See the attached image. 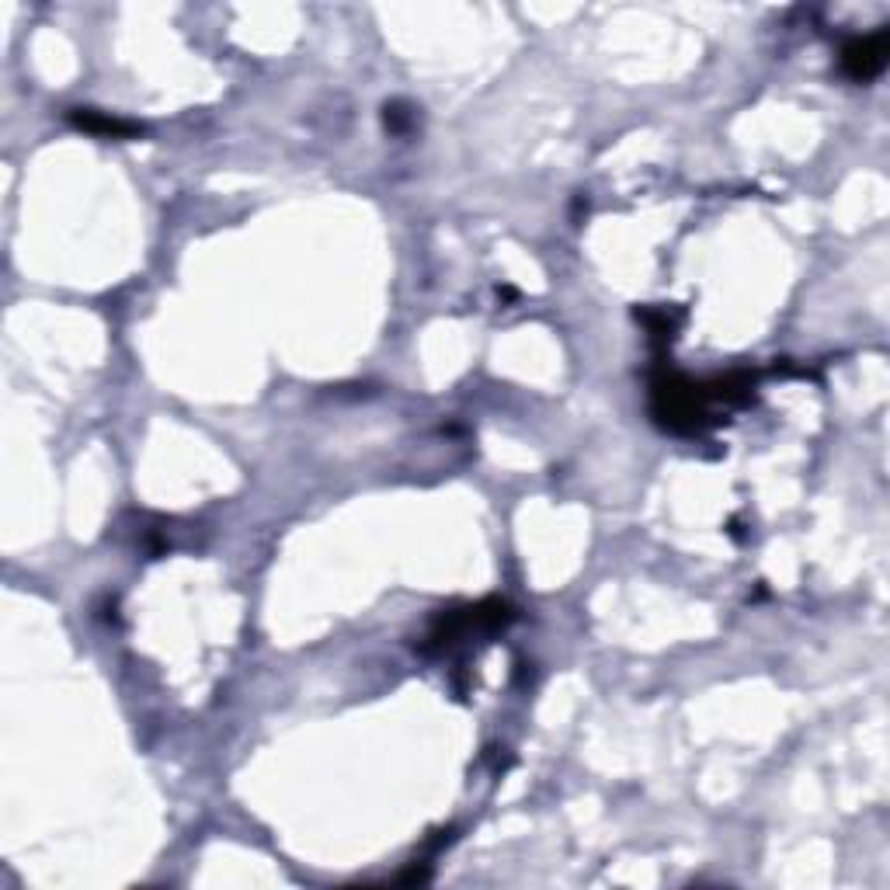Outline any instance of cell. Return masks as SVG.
<instances>
[{
    "mask_svg": "<svg viewBox=\"0 0 890 890\" xmlns=\"http://www.w3.org/2000/svg\"><path fill=\"white\" fill-rule=\"evenodd\" d=\"M887 56H890V32L880 28V32L873 35H859V39H852L849 46L842 49V70L845 77L866 84V80L884 74Z\"/></svg>",
    "mask_w": 890,
    "mask_h": 890,
    "instance_id": "obj_1",
    "label": "cell"
},
{
    "mask_svg": "<svg viewBox=\"0 0 890 890\" xmlns=\"http://www.w3.org/2000/svg\"><path fill=\"white\" fill-rule=\"evenodd\" d=\"M70 122L94 136H136L140 133V126H133V122L112 119V115L91 112V108H74V112H70Z\"/></svg>",
    "mask_w": 890,
    "mask_h": 890,
    "instance_id": "obj_2",
    "label": "cell"
},
{
    "mask_svg": "<svg viewBox=\"0 0 890 890\" xmlns=\"http://www.w3.org/2000/svg\"><path fill=\"white\" fill-rule=\"evenodd\" d=\"M407 122H411V115L400 112V105H386V126H390L393 133H404Z\"/></svg>",
    "mask_w": 890,
    "mask_h": 890,
    "instance_id": "obj_3",
    "label": "cell"
}]
</instances>
